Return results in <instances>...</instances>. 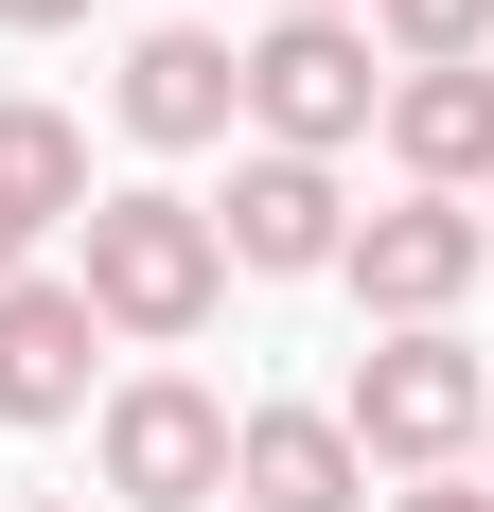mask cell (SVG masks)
I'll list each match as a JSON object with an SVG mask.
<instances>
[{
  "instance_id": "obj_1",
  "label": "cell",
  "mask_w": 494,
  "mask_h": 512,
  "mask_svg": "<svg viewBox=\"0 0 494 512\" xmlns=\"http://www.w3.org/2000/svg\"><path fill=\"white\" fill-rule=\"evenodd\" d=\"M71 301H89L124 354H177V336L230 318V248H212V212L177 195V177H124V195L71 212Z\"/></svg>"
},
{
  "instance_id": "obj_2",
  "label": "cell",
  "mask_w": 494,
  "mask_h": 512,
  "mask_svg": "<svg viewBox=\"0 0 494 512\" xmlns=\"http://www.w3.org/2000/svg\"><path fill=\"white\" fill-rule=\"evenodd\" d=\"M371 106H389V53L353 36V18H265V36L230 53V124L265 159H353Z\"/></svg>"
},
{
  "instance_id": "obj_3",
  "label": "cell",
  "mask_w": 494,
  "mask_h": 512,
  "mask_svg": "<svg viewBox=\"0 0 494 512\" xmlns=\"http://www.w3.org/2000/svg\"><path fill=\"white\" fill-rule=\"evenodd\" d=\"M336 424H353V460H371V477H477L494 371H477V336H371L353 389H336Z\"/></svg>"
},
{
  "instance_id": "obj_4",
  "label": "cell",
  "mask_w": 494,
  "mask_h": 512,
  "mask_svg": "<svg viewBox=\"0 0 494 512\" xmlns=\"http://www.w3.org/2000/svg\"><path fill=\"white\" fill-rule=\"evenodd\" d=\"M89 460H106L89 512H230V389H195V371H124V389L89 407Z\"/></svg>"
},
{
  "instance_id": "obj_5",
  "label": "cell",
  "mask_w": 494,
  "mask_h": 512,
  "mask_svg": "<svg viewBox=\"0 0 494 512\" xmlns=\"http://www.w3.org/2000/svg\"><path fill=\"white\" fill-rule=\"evenodd\" d=\"M477 265H494L477 195H389V212H353L336 283H353V318H371V336H459V301H477Z\"/></svg>"
},
{
  "instance_id": "obj_6",
  "label": "cell",
  "mask_w": 494,
  "mask_h": 512,
  "mask_svg": "<svg viewBox=\"0 0 494 512\" xmlns=\"http://www.w3.org/2000/svg\"><path fill=\"white\" fill-rule=\"evenodd\" d=\"M195 212H212V248H230V283H318V265L353 248L336 159H265V142H247V159H230V195H195Z\"/></svg>"
},
{
  "instance_id": "obj_7",
  "label": "cell",
  "mask_w": 494,
  "mask_h": 512,
  "mask_svg": "<svg viewBox=\"0 0 494 512\" xmlns=\"http://www.w3.org/2000/svg\"><path fill=\"white\" fill-rule=\"evenodd\" d=\"M106 106H124V142H142V159H195V142H230V36H212V18H159V36H124Z\"/></svg>"
},
{
  "instance_id": "obj_8",
  "label": "cell",
  "mask_w": 494,
  "mask_h": 512,
  "mask_svg": "<svg viewBox=\"0 0 494 512\" xmlns=\"http://www.w3.org/2000/svg\"><path fill=\"white\" fill-rule=\"evenodd\" d=\"M230 512H371L353 424L336 407H230Z\"/></svg>"
},
{
  "instance_id": "obj_9",
  "label": "cell",
  "mask_w": 494,
  "mask_h": 512,
  "mask_svg": "<svg viewBox=\"0 0 494 512\" xmlns=\"http://www.w3.org/2000/svg\"><path fill=\"white\" fill-rule=\"evenodd\" d=\"M89 354H106V318L53 265H18L0 283V424H89Z\"/></svg>"
},
{
  "instance_id": "obj_10",
  "label": "cell",
  "mask_w": 494,
  "mask_h": 512,
  "mask_svg": "<svg viewBox=\"0 0 494 512\" xmlns=\"http://www.w3.org/2000/svg\"><path fill=\"white\" fill-rule=\"evenodd\" d=\"M389 177L406 195H494V53L477 71H389Z\"/></svg>"
},
{
  "instance_id": "obj_11",
  "label": "cell",
  "mask_w": 494,
  "mask_h": 512,
  "mask_svg": "<svg viewBox=\"0 0 494 512\" xmlns=\"http://www.w3.org/2000/svg\"><path fill=\"white\" fill-rule=\"evenodd\" d=\"M71 212H89V124L0 89V230H71Z\"/></svg>"
},
{
  "instance_id": "obj_12",
  "label": "cell",
  "mask_w": 494,
  "mask_h": 512,
  "mask_svg": "<svg viewBox=\"0 0 494 512\" xmlns=\"http://www.w3.org/2000/svg\"><path fill=\"white\" fill-rule=\"evenodd\" d=\"M353 36L389 53V71H477V53H494V0H353Z\"/></svg>"
},
{
  "instance_id": "obj_13",
  "label": "cell",
  "mask_w": 494,
  "mask_h": 512,
  "mask_svg": "<svg viewBox=\"0 0 494 512\" xmlns=\"http://www.w3.org/2000/svg\"><path fill=\"white\" fill-rule=\"evenodd\" d=\"M371 512H494L477 477H406V495H371Z\"/></svg>"
},
{
  "instance_id": "obj_14",
  "label": "cell",
  "mask_w": 494,
  "mask_h": 512,
  "mask_svg": "<svg viewBox=\"0 0 494 512\" xmlns=\"http://www.w3.org/2000/svg\"><path fill=\"white\" fill-rule=\"evenodd\" d=\"M71 18H89V0H0V36H71Z\"/></svg>"
},
{
  "instance_id": "obj_15",
  "label": "cell",
  "mask_w": 494,
  "mask_h": 512,
  "mask_svg": "<svg viewBox=\"0 0 494 512\" xmlns=\"http://www.w3.org/2000/svg\"><path fill=\"white\" fill-rule=\"evenodd\" d=\"M18 265H36V230H0V283H18Z\"/></svg>"
},
{
  "instance_id": "obj_16",
  "label": "cell",
  "mask_w": 494,
  "mask_h": 512,
  "mask_svg": "<svg viewBox=\"0 0 494 512\" xmlns=\"http://www.w3.org/2000/svg\"><path fill=\"white\" fill-rule=\"evenodd\" d=\"M265 18H353V0H265Z\"/></svg>"
},
{
  "instance_id": "obj_17",
  "label": "cell",
  "mask_w": 494,
  "mask_h": 512,
  "mask_svg": "<svg viewBox=\"0 0 494 512\" xmlns=\"http://www.w3.org/2000/svg\"><path fill=\"white\" fill-rule=\"evenodd\" d=\"M477 495H494V424H477Z\"/></svg>"
},
{
  "instance_id": "obj_18",
  "label": "cell",
  "mask_w": 494,
  "mask_h": 512,
  "mask_svg": "<svg viewBox=\"0 0 494 512\" xmlns=\"http://www.w3.org/2000/svg\"><path fill=\"white\" fill-rule=\"evenodd\" d=\"M36 512H89V495H36Z\"/></svg>"
},
{
  "instance_id": "obj_19",
  "label": "cell",
  "mask_w": 494,
  "mask_h": 512,
  "mask_svg": "<svg viewBox=\"0 0 494 512\" xmlns=\"http://www.w3.org/2000/svg\"><path fill=\"white\" fill-rule=\"evenodd\" d=\"M477 230H494V212H477Z\"/></svg>"
}]
</instances>
